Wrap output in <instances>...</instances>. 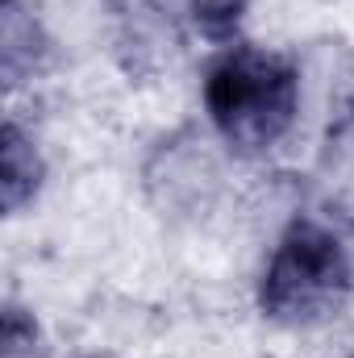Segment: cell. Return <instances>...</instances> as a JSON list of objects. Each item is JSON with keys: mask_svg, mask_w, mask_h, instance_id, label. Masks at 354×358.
<instances>
[{"mask_svg": "<svg viewBox=\"0 0 354 358\" xmlns=\"http://www.w3.org/2000/svg\"><path fill=\"white\" fill-rule=\"evenodd\" d=\"M204 113L238 155L271 150L300 113V71L288 55L234 42L204 71Z\"/></svg>", "mask_w": 354, "mask_h": 358, "instance_id": "obj_1", "label": "cell"}, {"mask_svg": "<svg viewBox=\"0 0 354 358\" xmlns=\"http://www.w3.org/2000/svg\"><path fill=\"white\" fill-rule=\"evenodd\" d=\"M354 292V267L342 238L321 221H292L259 279V308L283 329H317L334 321Z\"/></svg>", "mask_w": 354, "mask_h": 358, "instance_id": "obj_2", "label": "cell"}, {"mask_svg": "<svg viewBox=\"0 0 354 358\" xmlns=\"http://www.w3.org/2000/svg\"><path fill=\"white\" fill-rule=\"evenodd\" d=\"M42 179H46V159L38 142L8 117L0 129V208L17 217L25 204L38 200Z\"/></svg>", "mask_w": 354, "mask_h": 358, "instance_id": "obj_3", "label": "cell"}, {"mask_svg": "<svg viewBox=\"0 0 354 358\" xmlns=\"http://www.w3.org/2000/svg\"><path fill=\"white\" fill-rule=\"evenodd\" d=\"M46 59V38L34 13L21 0H0V76L4 88L17 92Z\"/></svg>", "mask_w": 354, "mask_h": 358, "instance_id": "obj_4", "label": "cell"}, {"mask_svg": "<svg viewBox=\"0 0 354 358\" xmlns=\"http://www.w3.org/2000/svg\"><path fill=\"white\" fill-rule=\"evenodd\" d=\"M183 13H187V21L196 25L200 38H208L217 46H234L246 0H183Z\"/></svg>", "mask_w": 354, "mask_h": 358, "instance_id": "obj_5", "label": "cell"}, {"mask_svg": "<svg viewBox=\"0 0 354 358\" xmlns=\"http://www.w3.org/2000/svg\"><path fill=\"white\" fill-rule=\"evenodd\" d=\"M0 358H42V329L29 308L17 300H4L0 317Z\"/></svg>", "mask_w": 354, "mask_h": 358, "instance_id": "obj_6", "label": "cell"}]
</instances>
